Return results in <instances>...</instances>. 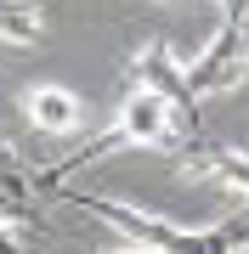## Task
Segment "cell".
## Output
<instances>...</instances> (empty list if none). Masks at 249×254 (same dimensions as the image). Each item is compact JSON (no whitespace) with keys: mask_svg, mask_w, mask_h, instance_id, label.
Masks as SVG:
<instances>
[{"mask_svg":"<svg viewBox=\"0 0 249 254\" xmlns=\"http://www.w3.org/2000/svg\"><path fill=\"white\" fill-rule=\"evenodd\" d=\"M221 6V17H232V23H249V0H215Z\"/></svg>","mask_w":249,"mask_h":254,"instance_id":"cell-9","label":"cell"},{"mask_svg":"<svg viewBox=\"0 0 249 254\" xmlns=\"http://www.w3.org/2000/svg\"><path fill=\"white\" fill-rule=\"evenodd\" d=\"M221 232H227L232 254H249V198H244V209H238V215H227V220H221Z\"/></svg>","mask_w":249,"mask_h":254,"instance_id":"cell-8","label":"cell"},{"mask_svg":"<svg viewBox=\"0 0 249 254\" xmlns=\"http://www.w3.org/2000/svg\"><path fill=\"white\" fill-rule=\"evenodd\" d=\"M175 164H181L187 181H215V187L249 198V153H244V147H232V141L198 136V141H187L181 153H175Z\"/></svg>","mask_w":249,"mask_h":254,"instance_id":"cell-5","label":"cell"},{"mask_svg":"<svg viewBox=\"0 0 249 254\" xmlns=\"http://www.w3.org/2000/svg\"><path fill=\"white\" fill-rule=\"evenodd\" d=\"M0 28H6V46L11 51L40 46V34H46V11H40V0H0Z\"/></svg>","mask_w":249,"mask_h":254,"instance_id":"cell-7","label":"cell"},{"mask_svg":"<svg viewBox=\"0 0 249 254\" xmlns=\"http://www.w3.org/2000/svg\"><path fill=\"white\" fill-rule=\"evenodd\" d=\"M119 147H159V153H181V147H187L181 125H175V108L153 91V85H136V79H130V91H125V102H119V113H113V130H108V136H96L85 153H74L68 164L46 170V175H40V187H57V192H63V181H68L74 170H85L91 158L119 153Z\"/></svg>","mask_w":249,"mask_h":254,"instance_id":"cell-1","label":"cell"},{"mask_svg":"<svg viewBox=\"0 0 249 254\" xmlns=\"http://www.w3.org/2000/svg\"><path fill=\"white\" fill-rule=\"evenodd\" d=\"M130 79H136V85H153V91L175 108V125H181V136H187V141H198V136H204L198 91H193V79H187V68L175 63L170 40H153V46H142V51H136V63H130Z\"/></svg>","mask_w":249,"mask_h":254,"instance_id":"cell-3","label":"cell"},{"mask_svg":"<svg viewBox=\"0 0 249 254\" xmlns=\"http://www.w3.org/2000/svg\"><path fill=\"white\" fill-rule=\"evenodd\" d=\"M74 209H91L96 220H108L113 232H125L130 243H148L159 254H232L227 232H198V226H181V220L170 215H153V209H136L125 198H102V192H63Z\"/></svg>","mask_w":249,"mask_h":254,"instance_id":"cell-2","label":"cell"},{"mask_svg":"<svg viewBox=\"0 0 249 254\" xmlns=\"http://www.w3.org/2000/svg\"><path fill=\"white\" fill-rule=\"evenodd\" d=\"M23 119L46 136H80L85 130V102L63 85H28L23 91Z\"/></svg>","mask_w":249,"mask_h":254,"instance_id":"cell-6","label":"cell"},{"mask_svg":"<svg viewBox=\"0 0 249 254\" xmlns=\"http://www.w3.org/2000/svg\"><path fill=\"white\" fill-rule=\"evenodd\" d=\"M187 79H193L198 96H221V91H232V85H244L249 79V23L221 17V28L210 34V46L193 57Z\"/></svg>","mask_w":249,"mask_h":254,"instance_id":"cell-4","label":"cell"}]
</instances>
